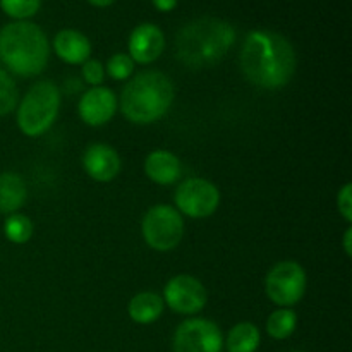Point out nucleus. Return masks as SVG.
<instances>
[{
    "instance_id": "1",
    "label": "nucleus",
    "mask_w": 352,
    "mask_h": 352,
    "mask_svg": "<svg viewBox=\"0 0 352 352\" xmlns=\"http://www.w3.org/2000/svg\"><path fill=\"white\" fill-rule=\"evenodd\" d=\"M241 69L251 85L278 89L296 72V52L287 38L274 31H251L239 55Z\"/></svg>"
},
{
    "instance_id": "2",
    "label": "nucleus",
    "mask_w": 352,
    "mask_h": 352,
    "mask_svg": "<svg viewBox=\"0 0 352 352\" xmlns=\"http://www.w3.org/2000/svg\"><path fill=\"white\" fill-rule=\"evenodd\" d=\"M236 41V30L226 21L201 17L186 24L177 34V58L189 69L219 64Z\"/></svg>"
},
{
    "instance_id": "3",
    "label": "nucleus",
    "mask_w": 352,
    "mask_h": 352,
    "mask_svg": "<svg viewBox=\"0 0 352 352\" xmlns=\"http://www.w3.org/2000/svg\"><path fill=\"white\" fill-rule=\"evenodd\" d=\"M48 54L47 34L36 24L16 21L0 30V62L14 74L38 76L47 67Z\"/></svg>"
},
{
    "instance_id": "4",
    "label": "nucleus",
    "mask_w": 352,
    "mask_h": 352,
    "mask_svg": "<svg viewBox=\"0 0 352 352\" xmlns=\"http://www.w3.org/2000/svg\"><path fill=\"white\" fill-rule=\"evenodd\" d=\"M174 102V85L160 71H144L127 82L120 95V110L134 124L160 120Z\"/></svg>"
},
{
    "instance_id": "5",
    "label": "nucleus",
    "mask_w": 352,
    "mask_h": 352,
    "mask_svg": "<svg viewBox=\"0 0 352 352\" xmlns=\"http://www.w3.org/2000/svg\"><path fill=\"white\" fill-rule=\"evenodd\" d=\"M60 109V91L50 81L31 86L17 107V126L30 138L41 136L55 122Z\"/></svg>"
},
{
    "instance_id": "6",
    "label": "nucleus",
    "mask_w": 352,
    "mask_h": 352,
    "mask_svg": "<svg viewBox=\"0 0 352 352\" xmlns=\"http://www.w3.org/2000/svg\"><path fill=\"white\" fill-rule=\"evenodd\" d=\"M141 232L151 250L170 251L182 241L184 220L174 206L155 205L143 217Z\"/></svg>"
},
{
    "instance_id": "7",
    "label": "nucleus",
    "mask_w": 352,
    "mask_h": 352,
    "mask_svg": "<svg viewBox=\"0 0 352 352\" xmlns=\"http://www.w3.org/2000/svg\"><path fill=\"white\" fill-rule=\"evenodd\" d=\"M305 268L296 261H280L275 265L265 278V292L274 305L291 308L298 305L306 292Z\"/></svg>"
},
{
    "instance_id": "8",
    "label": "nucleus",
    "mask_w": 352,
    "mask_h": 352,
    "mask_svg": "<svg viewBox=\"0 0 352 352\" xmlns=\"http://www.w3.org/2000/svg\"><path fill=\"white\" fill-rule=\"evenodd\" d=\"M175 206L191 219H206L219 208L220 192L215 184L206 179L191 177L177 186L174 195Z\"/></svg>"
},
{
    "instance_id": "9",
    "label": "nucleus",
    "mask_w": 352,
    "mask_h": 352,
    "mask_svg": "<svg viewBox=\"0 0 352 352\" xmlns=\"http://www.w3.org/2000/svg\"><path fill=\"white\" fill-rule=\"evenodd\" d=\"M222 346L220 329L205 318L186 320L174 333V352H220Z\"/></svg>"
},
{
    "instance_id": "10",
    "label": "nucleus",
    "mask_w": 352,
    "mask_h": 352,
    "mask_svg": "<svg viewBox=\"0 0 352 352\" xmlns=\"http://www.w3.org/2000/svg\"><path fill=\"white\" fill-rule=\"evenodd\" d=\"M205 287L191 275H175L164 289V301L179 315H196L206 306Z\"/></svg>"
},
{
    "instance_id": "11",
    "label": "nucleus",
    "mask_w": 352,
    "mask_h": 352,
    "mask_svg": "<svg viewBox=\"0 0 352 352\" xmlns=\"http://www.w3.org/2000/svg\"><path fill=\"white\" fill-rule=\"evenodd\" d=\"M79 117L91 127L103 126L117 112V96L107 86H93L79 100Z\"/></svg>"
},
{
    "instance_id": "12",
    "label": "nucleus",
    "mask_w": 352,
    "mask_h": 352,
    "mask_svg": "<svg viewBox=\"0 0 352 352\" xmlns=\"http://www.w3.org/2000/svg\"><path fill=\"white\" fill-rule=\"evenodd\" d=\"M82 167L93 181L110 182L119 175L122 164H120L119 153L112 146L96 143L85 151Z\"/></svg>"
},
{
    "instance_id": "13",
    "label": "nucleus",
    "mask_w": 352,
    "mask_h": 352,
    "mask_svg": "<svg viewBox=\"0 0 352 352\" xmlns=\"http://www.w3.org/2000/svg\"><path fill=\"white\" fill-rule=\"evenodd\" d=\"M165 36L155 24H140L129 36V57L138 64H151L162 55Z\"/></svg>"
},
{
    "instance_id": "14",
    "label": "nucleus",
    "mask_w": 352,
    "mask_h": 352,
    "mask_svg": "<svg viewBox=\"0 0 352 352\" xmlns=\"http://www.w3.org/2000/svg\"><path fill=\"white\" fill-rule=\"evenodd\" d=\"M144 172L155 184L168 186L179 181L182 174L181 160L167 150H155L144 160Z\"/></svg>"
},
{
    "instance_id": "15",
    "label": "nucleus",
    "mask_w": 352,
    "mask_h": 352,
    "mask_svg": "<svg viewBox=\"0 0 352 352\" xmlns=\"http://www.w3.org/2000/svg\"><path fill=\"white\" fill-rule=\"evenodd\" d=\"M54 50L67 64H85L91 55V43L76 30H62L54 38Z\"/></svg>"
},
{
    "instance_id": "16",
    "label": "nucleus",
    "mask_w": 352,
    "mask_h": 352,
    "mask_svg": "<svg viewBox=\"0 0 352 352\" xmlns=\"http://www.w3.org/2000/svg\"><path fill=\"white\" fill-rule=\"evenodd\" d=\"M26 182L16 172L0 174V213L12 215L26 203Z\"/></svg>"
},
{
    "instance_id": "17",
    "label": "nucleus",
    "mask_w": 352,
    "mask_h": 352,
    "mask_svg": "<svg viewBox=\"0 0 352 352\" xmlns=\"http://www.w3.org/2000/svg\"><path fill=\"white\" fill-rule=\"evenodd\" d=\"M131 320L140 325L157 322L164 313V299L155 292H140L134 296L127 306Z\"/></svg>"
},
{
    "instance_id": "18",
    "label": "nucleus",
    "mask_w": 352,
    "mask_h": 352,
    "mask_svg": "<svg viewBox=\"0 0 352 352\" xmlns=\"http://www.w3.org/2000/svg\"><path fill=\"white\" fill-rule=\"evenodd\" d=\"M260 330L250 322H241L230 329L227 336V351L229 352H254L260 347Z\"/></svg>"
},
{
    "instance_id": "19",
    "label": "nucleus",
    "mask_w": 352,
    "mask_h": 352,
    "mask_svg": "<svg viewBox=\"0 0 352 352\" xmlns=\"http://www.w3.org/2000/svg\"><path fill=\"white\" fill-rule=\"evenodd\" d=\"M298 325V315L289 308H280L267 320V332L272 339L284 340L294 333Z\"/></svg>"
},
{
    "instance_id": "20",
    "label": "nucleus",
    "mask_w": 352,
    "mask_h": 352,
    "mask_svg": "<svg viewBox=\"0 0 352 352\" xmlns=\"http://www.w3.org/2000/svg\"><path fill=\"white\" fill-rule=\"evenodd\" d=\"M3 234L14 244H26L33 236V222L26 215L12 213L3 222Z\"/></svg>"
},
{
    "instance_id": "21",
    "label": "nucleus",
    "mask_w": 352,
    "mask_h": 352,
    "mask_svg": "<svg viewBox=\"0 0 352 352\" xmlns=\"http://www.w3.org/2000/svg\"><path fill=\"white\" fill-rule=\"evenodd\" d=\"M17 86L9 72L0 67V117L7 116L17 107Z\"/></svg>"
},
{
    "instance_id": "22",
    "label": "nucleus",
    "mask_w": 352,
    "mask_h": 352,
    "mask_svg": "<svg viewBox=\"0 0 352 352\" xmlns=\"http://www.w3.org/2000/svg\"><path fill=\"white\" fill-rule=\"evenodd\" d=\"M41 6V0H0L3 12L14 19H28L34 16Z\"/></svg>"
},
{
    "instance_id": "23",
    "label": "nucleus",
    "mask_w": 352,
    "mask_h": 352,
    "mask_svg": "<svg viewBox=\"0 0 352 352\" xmlns=\"http://www.w3.org/2000/svg\"><path fill=\"white\" fill-rule=\"evenodd\" d=\"M134 62L127 54H116L107 62V74L116 81H126L133 76Z\"/></svg>"
},
{
    "instance_id": "24",
    "label": "nucleus",
    "mask_w": 352,
    "mask_h": 352,
    "mask_svg": "<svg viewBox=\"0 0 352 352\" xmlns=\"http://www.w3.org/2000/svg\"><path fill=\"white\" fill-rule=\"evenodd\" d=\"M82 78L88 85L91 86H102L103 79H105V67L100 60L95 58H88L82 64Z\"/></svg>"
},
{
    "instance_id": "25",
    "label": "nucleus",
    "mask_w": 352,
    "mask_h": 352,
    "mask_svg": "<svg viewBox=\"0 0 352 352\" xmlns=\"http://www.w3.org/2000/svg\"><path fill=\"white\" fill-rule=\"evenodd\" d=\"M337 208L339 213L347 220L352 222V184H346L340 189L339 196H337Z\"/></svg>"
},
{
    "instance_id": "26",
    "label": "nucleus",
    "mask_w": 352,
    "mask_h": 352,
    "mask_svg": "<svg viewBox=\"0 0 352 352\" xmlns=\"http://www.w3.org/2000/svg\"><path fill=\"white\" fill-rule=\"evenodd\" d=\"M153 6L157 7L160 12H170V10L175 9V6H177V0H153Z\"/></svg>"
},
{
    "instance_id": "27",
    "label": "nucleus",
    "mask_w": 352,
    "mask_h": 352,
    "mask_svg": "<svg viewBox=\"0 0 352 352\" xmlns=\"http://www.w3.org/2000/svg\"><path fill=\"white\" fill-rule=\"evenodd\" d=\"M344 250L347 256H352V227L346 230V236H344Z\"/></svg>"
},
{
    "instance_id": "28",
    "label": "nucleus",
    "mask_w": 352,
    "mask_h": 352,
    "mask_svg": "<svg viewBox=\"0 0 352 352\" xmlns=\"http://www.w3.org/2000/svg\"><path fill=\"white\" fill-rule=\"evenodd\" d=\"M88 2L95 7H107L116 2V0H88Z\"/></svg>"
},
{
    "instance_id": "29",
    "label": "nucleus",
    "mask_w": 352,
    "mask_h": 352,
    "mask_svg": "<svg viewBox=\"0 0 352 352\" xmlns=\"http://www.w3.org/2000/svg\"><path fill=\"white\" fill-rule=\"evenodd\" d=\"M292 352H302V351H292Z\"/></svg>"
}]
</instances>
